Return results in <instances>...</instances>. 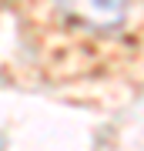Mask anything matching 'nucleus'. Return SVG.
Here are the masks:
<instances>
[{
  "mask_svg": "<svg viewBox=\"0 0 144 151\" xmlns=\"http://www.w3.org/2000/svg\"><path fill=\"white\" fill-rule=\"evenodd\" d=\"M57 7L64 17L91 30H111L128 17V0H57Z\"/></svg>",
  "mask_w": 144,
  "mask_h": 151,
  "instance_id": "1",
  "label": "nucleus"
}]
</instances>
